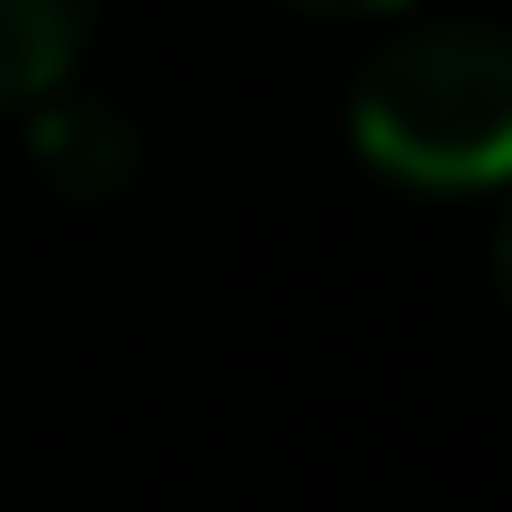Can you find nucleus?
Instances as JSON below:
<instances>
[{
	"mask_svg": "<svg viewBox=\"0 0 512 512\" xmlns=\"http://www.w3.org/2000/svg\"><path fill=\"white\" fill-rule=\"evenodd\" d=\"M351 144L405 189H495L512 162V45L477 18L405 27L351 90Z\"/></svg>",
	"mask_w": 512,
	"mask_h": 512,
	"instance_id": "f257e3e1",
	"label": "nucleus"
},
{
	"mask_svg": "<svg viewBox=\"0 0 512 512\" xmlns=\"http://www.w3.org/2000/svg\"><path fill=\"white\" fill-rule=\"evenodd\" d=\"M27 153H36V171H45V189H63V198H81V207H99V198H117L126 180H135V126L108 108V99H81V90H45L36 99V117H27Z\"/></svg>",
	"mask_w": 512,
	"mask_h": 512,
	"instance_id": "f03ea898",
	"label": "nucleus"
},
{
	"mask_svg": "<svg viewBox=\"0 0 512 512\" xmlns=\"http://www.w3.org/2000/svg\"><path fill=\"white\" fill-rule=\"evenodd\" d=\"M99 0H0V108H36L72 81Z\"/></svg>",
	"mask_w": 512,
	"mask_h": 512,
	"instance_id": "7ed1b4c3",
	"label": "nucleus"
},
{
	"mask_svg": "<svg viewBox=\"0 0 512 512\" xmlns=\"http://www.w3.org/2000/svg\"><path fill=\"white\" fill-rule=\"evenodd\" d=\"M315 9H396V0H315Z\"/></svg>",
	"mask_w": 512,
	"mask_h": 512,
	"instance_id": "20e7f679",
	"label": "nucleus"
}]
</instances>
